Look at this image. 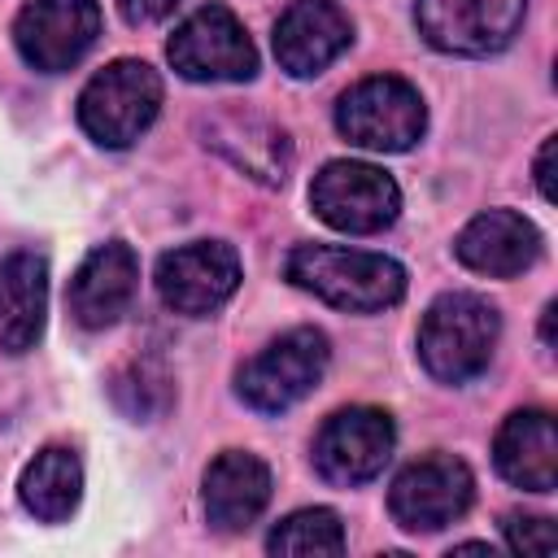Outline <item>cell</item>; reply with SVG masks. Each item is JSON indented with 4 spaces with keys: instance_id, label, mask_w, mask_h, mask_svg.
Listing matches in <instances>:
<instances>
[{
    "instance_id": "cell-21",
    "label": "cell",
    "mask_w": 558,
    "mask_h": 558,
    "mask_svg": "<svg viewBox=\"0 0 558 558\" xmlns=\"http://www.w3.org/2000/svg\"><path fill=\"white\" fill-rule=\"evenodd\" d=\"M270 554L283 558H323V554H344V527L340 514L327 506H310L288 514L283 523H275V532L266 536Z\"/></svg>"
},
{
    "instance_id": "cell-24",
    "label": "cell",
    "mask_w": 558,
    "mask_h": 558,
    "mask_svg": "<svg viewBox=\"0 0 558 558\" xmlns=\"http://www.w3.org/2000/svg\"><path fill=\"white\" fill-rule=\"evenodd\" d=\"M554 148H558V135H545V144L536 153V187L545 201H554Z\"/></svg>"
},
{
    "instance_id": "cell-5",
    "label": "cell",
    "mask_w": 558,
    "mask_h": 558,
    "mask_svg": "<svg viewBox=\"0 0 558 558\" xmlns=\"http://www.w3.org/2000/svg\"><path fill=\"white\" fill-rule=\"evenodd\" d=\"M327 362H331L327 336L318 327H292L240 366L235 392L244 397V405L262 414H279L314 392V384L327 375Z\"/></svg>"
},
{
    "instance_id": "cell-19",
    "label": "cell",
    "mask_w": 558,
    "mask_h": 558,
    "mask_svg": "<svg viewBox=\"0 0 558 558\" xmlns=\"http://www.w3.org/2000/svg\"><path fill=\"white\" fill-rule=\"evenodd\" d=\"M205 144L218 148L231 166H240L244 174H253L257 183H270L279 187L288 179V166H292V144L288 135L266 122V118H253V113H218L205 122Z\"/></svg>"
},
{
    "instance_id": "cell-20",
    "label": "cell",
    "mask_w": 558,
    "mask_h": 558,
    "mask_svg": "<svg viewBox=\"0 0 558 558\" xmlns=\"http://www.w3.org/2000/svg\"><path fill=\"white\" fill-rule=\"evenodd\" d=\"M17 497H22V506H26L35 519H44V523L70 519L74 506H78V497H83V466H78V453L65 449V445L39 449V453L26 462L22 480H17Z\"/></svg>"
},
{
    "instance_id": "cell-23",
    "label": "cell",
    "mask_w": 558,
    "mask_h": 558,
    "mask_svg": "<svg viewBox=\"0 0 558 558\" xmlns=\"http://www.w3.org/2000/svg\"><path fill=\"white\" fill-rule=\"evenodd\" d=\"M183 0H118V13L131 22V26H148V22H161L166 13H174Z\"/></svg>"
},
{
    "instance_id": "cell-14",
    "label": "cell",
    "mask_w": 558,
    "mask_h": 558,
    "mask_svg": "<svg viewBox=\"0 0 558 558\" xmlns=\"http://www.w3.org/2000/svg\"><path fill=\"white\" fill-rule=\"evenodd\" d=\"M270 44L292 78H314L353 44V22L331 0H292L275 22Z\"/></svg>"
},
{
    "instance_id": "cell-3",
    "label": "cell",
    "mask_w": 558,
    "mask_h": 558,
    "mask_svg": "<svg viewBox=\"0 0 558 558\" xmlns=\"http://www.w3.org/2000/svg\"><path fill=\"white\" fill-rule=\"evenodd\" d=\"M157 109H161V78L148 61L135 57L109 61L78 92V126L105 148L135 144L153 126Z\"/></svg>"
},
{
    "instance_id": "cell-22",
    "label": "cell",
    "mask_w": 558,
    "mask_h": 558,
    "mask_svg": "<svg viewBox=\"0 0 558 558\" xmlns=\"http://www.w3.org/2000/svg\"><path fill=\"white\" fill-rule=\"evenodd\" d=\"M506 545L514 554H554L558 549V536H554V523L549 519H536V514H506Z\"/></svg>"
},
{
    "instance_id": "cell-6",
    "label": "cell",
    "mask_w": 558,
    "mask_h": 558,
    "mask_svg": "<svg viewBox=\"0 0 558 558\" xmlns=\"http://www.w3.org/2000/svg\"><path fill=\"white\" fill-rule=\"evenodd\" d=\"M166 57L187 83H244L257 74V48L227 4H201L179 22Z\"/></svg>"
},
{
    "instance_id": "cell-10",
    "label": "cell",
    "mask_w": 558,
    "mask_h": 558,
    "mask_svg": "<svg viewBox=\"0 0 558 558\" xmlns=\"http://www.w3.org/2000/svg\"><path fill=\"white\" fill-rule=\"evenodd\" d=\"M392 445H397V427H392L388 410L349 405V410L327 414V423L318 427L314 466L327 484L357 488L384 471V462L392 458Z\"/></svg>"
},
{
    "instance_id": "cell-8",
    "label": "cell",
    "mask_w": 558,
    "mask_h": 558,
    "mask_svg": "<svg viewBox=\"0 0 558 558\" xmlns=\"http://www.w3.org/2000/svg\"><path fill=\"white\" fill-rule=\"evenodd\" d=\"M475 475L453 453L414 458L388 488V510L405 532H440L471 510Z\"/></svg>"
},
{
    "instance_id": "cell-18",
    "label": "cell",
    "mask_w": 558,
    "mask_h": 558,
    "mask_svg": "<svg viewBox=\"0 0 558 558\" xmlns=\"http://www.w3.org/2000/svg\"><path fill=\"white\" fill-rule=\"evenodd\" d=\"M48 318V262L39 253H9L0 262V349L26 353L39 344Z\"/></svg>"
},
{
    "instance_id": "cell-25",
    "label": "cell",
    "mask_w": 558,
    "mask_h": 558,
    "mask_svg": "<svg viewBox=\"0 0 558 558\" xmlns=\"http://www.w3.org/2000/svg\"><path fill=\"white\" fill-rule=\"evenodd\" d=\"M554 314H558V305L549 301V305H545V318H541V336H545V344H554Z\"/></svg>"
},
{
    "instance_id": "cell-12",
    "label": "cell",
    "mask_w": 558,
    "mask_h": 558,
    "mask_svg": "<svg viewBox=\"0 0 558 558\" xmlns=\"http://www.w3.org/2000/svg\"><path fill=\"white\" fill-rule=\"evenodd\" d=\"M240 288V257L222 240H192L157 262V296L187 318L222 310Z\"/></svg>"
},
{
    "instance_id": "cell-1",
    "label": "cell",
    "mask_w": 558,
    "mask_h": 558,
    "mask_svg": "<svg viewBox=\"0 0 558 558\" xmlns=\"http://www.w3.org/2000/svg\"><path fill=\"white\" fill-rule=\"evenodd\" d=\"M288 279L349 314H375L405 296L401 262L344 244H296L288 253Z\"/></svg>"
},
{
    "instance_id": "cell-17",
    "label": "cell",
    "mask_w": 558,
    "mask_h": 558,
    "mask_svg": "<svg viewBox=\"0 0 558 558\" xmlns=\"http://www.w3.org/2000/svg\"><path fill=\"white\" fill-rule=\"evenodd\" d=\"M497 471L527 493H554L558 484V436L549 410H514L493 440Z\"/></svg>"
},
{
    "instance_id": "cell-15",
    "label": "cell",
    "mask_w": 558,
    "mask_h": 558,
    "mask_svg": "<svg viewBox=\"0 0 558 558\" xmlns=\"http://www.w3.org/2000/svg\"><path fill=\"white\" fill-rule=\"evenodd\" d=\"M453 253L475 275L514 279L527 266H536V257H541V231L523 214H514V209H484V214H475L458 231Z\"/></svg>"
},
{
    "instance_id": "cell-9",
    "label": "cell",
    "mask_w": 558,
    "mask_h": 558,
    "mask_svg": "<svg viewBox=\"0 0 558 558\" xmlns=\"http://www.w3.org/2000/svg\"><path fill=\"white\" fill-rule=\"evenodd\" d=\"M527 17V0H414L418 35L449 57L501 52Z\"/></svg>"
},
{
    "instance_id": "cell-13",
    "label": "cell",
    "mask_w": 558,
    "mask_h": 558,
    "mask_svg": "<svg viewBox=\"0 0 558 558\" xmlns=\"http://www.w3.org/2000/svg\"><path fill=\"white\" fill-rule=\"evenodd\" d=\"M135 288H140V262H135L131 244L109 240L83 257V266L74 270L70 288H65V305L78 327L105 331L131 310Z\"/></svg>"
},
{
    "instance_id": "cell-7",
    "label": "cell",
    "mask_w": 558,
    "mask_h": 558,
    "mask_svg": "<svg viewBox=\"0 0 558 558\" xmlns=\"http://www.w3.org/2000/svg\"><path fill=\"white\" fill-rule=\"evenodd\" d=\"M310 205L344 235H375L397 222L401 187L371 161H327L310 183Z\"/></svg>"
},
{
    "instance_id": "cell-11",
    "label": "cell",
    "mask_w": 558,
    "mask_h": 558,
    "mask_svg": "<svg viewBox=\"0 0 558 558\" xmlns=\"http://www.w3.org/2000/svg\"><path fill=\"white\" fill-rule=\"evenodd\" d=\"M100 35L96 0H26L13 22V44L22 61L39 74H61L87 57Z\"/></svg>"
},
{
    "instance_id": "cell-16",
    "label": "cell",
    "mask_w": 558,
    "mask_h": 558,
    "mask_svg": "<svg viewBox=\"0 0 558 558\" xmlns=\"http://www.w3.org/2000/svg\"><path fill=\"white\" fill-rule=\"evenodd\" d=\"M205 519L218 532H244L270 501V466L248 449H227L205 471Z\"/></svg>"
},
{
    "instance_id": "cell-2",
    "label": "cell",
    "mask_w": 558,
    "mask_h": 558,
    "mask_svg": "<svg viewBox=\"0 0 558 558\" xmlns=\"http://www.w3.org/2000/svg\"><path fill=\"white\" fill-rule=\"evenodd\" d=\"M501 336L497 310L475 292H445L418 323V362L440 384H466L488 371Z\"/></svg>"
},
{
    "instance_id": "cell-4",
    "label": "cell",
    "mask_w": 558,
    "mask_h": 558,
    "mask_svg": "<svg viewBox=\"0 0 558 558\" xmlns=\"http://www.w3.org/2000/svg\"><path fill=\"white\" fill-rule=\"evenodd\" d=\"M336 131L371 153H405L427 131V105L405 78L375 74L336 100Z\"/></svg>"
}]
</instances>
